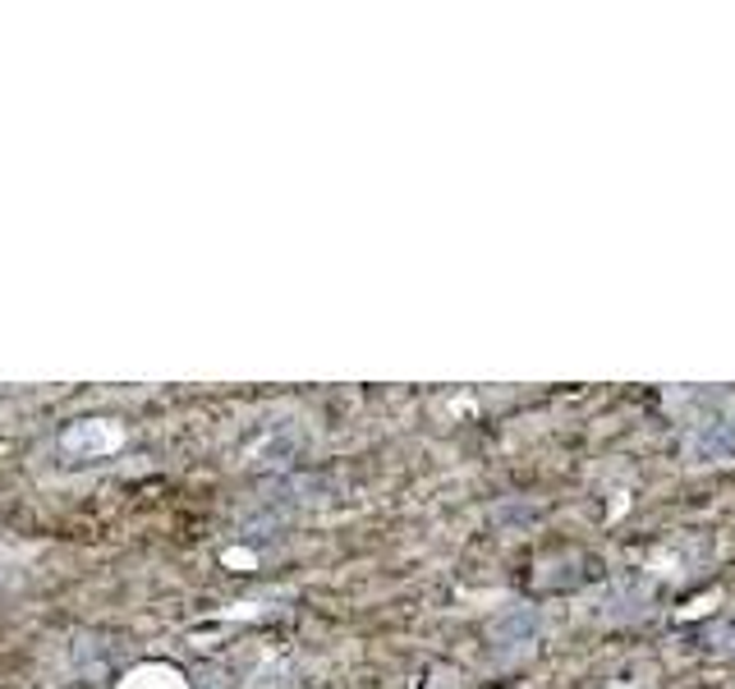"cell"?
<instances>
[{
	"label": "cell",
	"mask_w": 735,
	"mask_h": 689,
	"mask_svg": "<svg viewBox=\"0 0 735 689\" xmlns=\"http://www.w3.org/2000/svg\"><path fill=\"white\" fill-rule=\"evenodd\" d=\"M120 689H185V676L175 666H133V672L120 680Z\"/></svg>",
	"instance_id": "obj_2"
},
{
	"label": "cell",
	"mask_w": 735,
	"mask_h": 689,
	"mask_svg": "<svg viewBox=\"0 0 735 689\" xmlns=\"http://www.w3.org/2000/svg\"><path fill=\"white\" fill-rule=\"evenodd\" d=\"M120 441H125V428L110 424V418H79V424L60 432V451L70 460H102L110 451H120Z\"/></svg>",
	"instance_id": "obj_1"
}]
</instances>
